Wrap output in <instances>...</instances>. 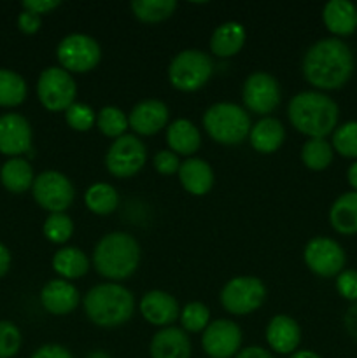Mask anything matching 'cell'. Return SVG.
Segmentation results:
<instances>
[{
  "label": "cell",
  "mask_w": 357,
  "mask_h": 358,
  "mask_svg": "<svg viewBox=\"0 0 357 358\" xmlns=\"http://www.w3.org/2000/svg\"><path fill=\"white\" fill-rule=\"evenodd\" d=\"M147 163L146 143L136 135H122L112 140L105 152V168L115 178L135 177Z\"/></svg>",
  "instance_id": "cell-11"
},
{
  "label": "cell",
  "mask_w": 357,
  "mask_h": 358,
  "mask_svg": "<svg viewBox=\"0 0 357 358\" xmlns=\"http://www.w3.org/2000/svg\"><path fill=\"white\" fill-rule=\"evenodd\" d=\"M35 203L49 213H66L76 198V189L62 171L48 170L35 177L31 185Z\"/></svg>",
  "instance_id": "cell-10"
},
{
  "label": "cell",
  "mask_w": 357,
  "mask_h": 358,
  "mask_svg": "<svg viewBox=\"0 0 357 358\" xmlns=\"http://www.w3.org/2000/svg\"><path fill=\"white\" fill-rule=\"evenodd\" d=\"M286 140V128L275 117H262L255 122L248 133L252 149L259 154H273L282 147Z\"/></svg>",
  "instance_id": "cell-24"
},
{
  "label": "cell",
  "mask_w": 357,
  "mask_h": 358,
  "mask_svg": "<svg viewBox=\"0 0 357 358\" xmlns=\"http://www.w3.org/2000/svg\"><path fill=\"white\" fill-rule=\"evenodd\" d=\"M167 143L177 156L191 157L202 145V135L189 119H175L167 126Z\"/></svg>",
  "instance_id": "cell-25"
},
{
  "label": "cell",
  "mask_w": 357,
  "mask_h": 358,
  "mask_svg": "<svg viewBox=\"0 0 357 358\" xmlns=\"http://www.w3.org/2000/svg\"><path fill=\"white\" fill-rule=\"evenodd\" d=\"M322 21L336 38L349 37L357 30V6L349 0H329L322 9Z\"/></svg>",
  "instance_id": "cell-22"
},
{
  "label": "cell",
  "mask_w": 357,
  "mask_h": 358,
  "mask_svg": "<svg viewBox=\"0 0 357 358\" xmlns=\"http://www.w3.org/2000/svg\"><path fill=\"white\" fill-rule=\"evenodd\" d=\"M266 343L279 355H293L301 343V327L289 315H275L266 325Z\"/></svg>",
  "instance_id": "cell-19"
},
{
  "label": "cell",
  "mask_w": 357,
  "mask_h": 358,
  "mask_svg": "<svg viewBox=\"0 0 357 358\" xmlns=\"http://www.w3.org/2000/svg\"><path fill=\"white\" fill-rule=\"evenodd\" d=\"M21 332L13 322L0 320V358H13L21 348Z\"/></svg>",
  "instance_id": "cell-38"
},
{
  "label": "cell",
  "mask_w": 357,
  "mask_h": 358,
  "mask_svg": "<svg viewBox=\"0 0 357 358\" xmlns=\"http://www.w3.org/2000/svg\"><path fill=\"white\" fill-rule=\"evenodd\" d=\"M329 224L343 236L357 234V192H343L335 199L329 208Z\"/></svg>",
  "instance_id": "cell-26"
},
{
  "label": "cell",
  "mask_w": 357,
  "mask_h": 358,
  "mask_svg": "<svg viewBox=\"0 0 357 358\" xmlns=\"http://www.w3.org/2000/svg\"><path fill=\"white\" fill-rule=\"evenodd\" d=\"M287 117L296 131L308 138H326L338 128V103L322 91H301L290 98Z\"/></svg>",
  "instance_id": "cell-2"
},
{
  "label": "cell",
  "mask_w": 357,
  "mask_h": 358,
  "mask_svg": "<svg viewBox=\"0 0 357 358\" xmlns=\"http://www.w3.org/2000/svg\"><path fill=\"white\" fill-rule=\"evenodd\" d=\"M178 182L192 196H205L214 187V175L212 166L205 159L200 157H188L178 168Z\"/></svg>",
  "instance_id": "cell-21"
},
{
  "label": "cell",
  "mask_w": 357,
  "mask_h": 358,
  "mask_svg": "<svg viewBox=\"0 0 357 358\" xmlns=\"http://www.w3.org/2000/svg\"><path fill=\"white\" fill-rule=\"evenodd\" d=\"M289 358H322V357L318 355V353L312 352V350H298V352H294Z\"/></svg>",
  "instance_id": "cell-48"
},
{
  "label": "cell",
  "mask_w": 357,
  "mask_h": 358,
  "mask_svg": "<svg viewBox=\"0 0 357 358\" xmlns=\"http://www.w3.org/2000/svg\"><path fill=\"white\" fill-rule=\"evenodd\" d=\"M352 49L336 37H326L307 49L301 63L303 77L315 91L342 90L354 73Z\"/></svg>",
  "instance_id": "cell-1"
},
{
  "label": "cell",
  "mask_w": 357,
  "mask_h": 358,
  "mask_svg": "<svg viewBox=\"0 0 357 358\" xmlns=\"http://www.w3.org/2000/svg\"><path fill=\"white\" fill-rule=\"evenodd\" d=\"M27 80L18 72L0 69V107H18L27 100Z\"/></svg>",
  "instance_id": "cell-31"
},
{
  "label": "cell",
  "mask_w": 357,
  "mask_h": 358,
  "mask_svg": "<svg viewBox=\"0 0 357 358\" xmlns=\"http://www.w3.org/2000/svg\"><path fill=\"white\" fill-rule=\"evenodd\" d=\"M241 334L240 325L227 318L210 322L202 332V348L210 358H233L240 353Z\"/></svg>",
  "instance_id": "cell-14"
},
{
  "label": "cell",
  "mask_w": 357,
  "mask_h": 358,
  "mask_svg": "<svg viewBox=\"0 0 357 358\" xmlns=\"http://www.w3.org/2000/svg\"><path fill=\"white\" fill-rule=\"evenodd\" d=\"M86 358H111V355H107L105 352H100V350H98V352H91Z\"/></svg>",
  "instance_id": "cell-49"
},
{
  "label": "cell",
  "mask_w": 357,
  "mask_h": 358,
  "mask_svg": "<svg viewBox=\"0 0 357 358\" xmlns=\"http://www.w3.org/2000/svg\"><path fill=\"white\" fill-rule=\"evenodd\" d=\"M88 320L97 327L114 329L125 325L135 311V297L125 285L115 282L91 287L83 299Z\"/></svg>",
  "instance_id": "cell-3"
},
{
  "label": "cell",
  "mask_w": 357,
  "mask_h": 358,
  "mask_svg": "<svg viewBox=\"0 0 357 358\" xmlns=\"http://www.w3.org/2000/svg\"><path fill=\"white\" fill-rule=\"evenodd\" d=\"M336 290L343 299L357 303V271L356 269H343L336 276Z\"/></svg>",
  "instance_id": "cell-40"
},
{
  "label": "cell",
  "mask_w": 357,
  "mask_h": 358,
  "mask_svg": "<svg viewBox=\"0 0 357 358\" xmlns=\"http://www.w3.org/2000/svg\"><path fill=\"white\" fill-rule=\"evenodd\" d=\"M304 264L321 278H332L345 269L346 255L342 245L328 236H315L304 245Z\"/></svg>",
  "instance_id": "cell-12"
},
{
  "label": "cell",
  "mask_w": 357,
  "mask_h": 358,
  "mask_svg": "<svg viewBox=\"0 0 357 358\" xmlns=\"http://www.w3.org/2000/svg\"><path fill=\"white\" fill-rule=\"evenodd\" d=\"M34 180V168L23 157H10L0 168V182L7 191L14 194H21L31 189Z\"/></svg>",
  "instance_id": "cell-28"
},
{
  "label": "cell",
  "mask_w": 357,
  "mask_h": 358,
  "mask_svg": "<svg viewBox=\"0 0 357 358\" xmlns=\"http://www.w3.org/2000/svg\"><path fill=\"white\" fill-rule=\"evenodd\" d=\"M219 301L227 313L245 317L262 306L266 301V287L258 276H234L223 287Z\"/></svg>",
  "instance_id": "cell-7"
},
{
  "label": "cell",
  "mask_w": 357,
  "mask_h": 358,
  "mask_svg": "<svg viewBox=\"0 0 357 358\" xmlns=\"http://www.w3.org/2000/svg\"><path fill=\"white\" fill-rule=\"evenodd\" d=\"M346 180H349L354 192H357V161H354L349 166V170H346Z\"/></svg>",
  "instance_id": "cell-47"
},
{
  "label": "cell",
  "mask_w": 357,
  "mask_h": 358,
  "mask_svg": "<svg viewBox=\"0 0 357 358\" xmlns=\"http://www.w3.org/2000/svg\"><path fill=\"white\" fill-rule=\"evenodd\" d=\"M52 269L62 280H77L90 271V259L80 248L63 247L52 255Z\"/></svg>",
  "instance_id": "cell-27"
},
{
  "label": "cell",
  "mask_w": 357,
  "mask_h": 358,
  "mask_svg": "<svg viewBox=\"0 0 357 358\" xmlns=\"http://www.w3.org/2000/svg\"><path fill=\"white\" fill-rule=\"evenodd\" d=\"M247 41L245 27L238 21H226L214 30L210 37V51L217 58H233L241 51Z\"/></svg>",
  "instance_id": "cell-23"
},
{
  "label": "cell",
  "mask_w": 357,
  "mask_h": 358,
  "mask_svg": "<svg viewBox=\"0 0 357 358\" xmlns=\"http://www.w3.org/2000/svg\"><path fill=\"white\" fill-rule=\"evenodd\" d=\"M65 121L74 131L84 133L93 128L94 122H97V114L90 105L76 101L65 110Z\"/></svg>",
  "instance_id": "cell-37"
},
{
  "label": "cell",
  "mask_w": 357,
  "mask_h": 358,
  "mask_svg": "<svg viewBox=\"0 0 357 358\" xmlns=\"http://www.w3.org/2000/svg\"><path fill=\"white\" fill-rule=\"evenodd\" d=\"M153 166L154 170L160 175L164 177H170V175L178 173V168H181V159L175 152H172L170 149L158 150L153 157Z\"/></svg>",
  "instance_id": "cell-39"
},
{
  "label": "cell",
  "mask_w": 357,
  "mask_h": 358,
  "mask_svg": "<svg viewBox=\"0 0 357 358\" xmlns=\"http://www.w3.org/2000/svg\"><path fill=\"white\" fill-rule=\"evenodd\" d=\"M42 27V17L37 14L30 13V10H21L20 16H18V28H20L23 34L34 35L41 30Z\"/></svg>",
  "instance_id": "cell-41"
},
{
  "label": "cell",
  "mask_w": 357,
  "mask_h": 358,
  "mask_svg": "<svg viewBox=\"0 0 357 358\" xmlns=\"http://www.w3.org/2000/svg\"><path fill=\"white\" fill-rule=\"evenodd\" d=\"M202 122L206 135L220 145H238L248 138L252 128L248 112L231 101L210 105L203 114Z\"/></svg>",
  "instance_id": "cell-5"
},
{
  "label": "cell",
  "mask_w": 357,
  "mask_h": 358,
  "mask_svg": "<svg viewBox=\"0 0 357 358\" xmlns=\"http://www.w3.org/2000/svg\"><path fill=\"white\" fill-rule=\"evenodd\" d=\"M94 126H97L102 135L115 140L119 136L126 135V129L130 128L128 115L119 107L107 105V107H102L97 112V122H94Z\"/></svg>",
  "instance_id": "cell-33"
},
{
  "label": "cell",
  "mask_w": 357,
  "mask_h": 358,
  "mask_svg": "<svg viewBox=\"0 0 357 358\" xmlns=\"http://www.w3.org/2000/svg\"><path fill=\"white\" fill-rule=\"evenodd\" d=\"M139 310L147 324L161 329L172 327V324L181 317L178 301L172 294L158 289L144 294L139 303Z\"/></svg>",
  "instance_id": "cell-17"
},
{
  "label": "cell",
  "mask_w": 357,
  "mask_h": 358,
  "mask_svg": "<svg viewBox=\"0 0 357 358\" xmlns=\"http://www.w3.org/2000/svg\"><path fill=\"white\" fill-rule=\"evenodd\" d=\"M59 6H62L59 0H24V2L21 3L23 10H30V13L37 14V16L41 17L44 16V14L55 10L56 7Z\"/></svg>",
  "instance_id": "cell-42"
},
{
  "label": "cell",
  "mask_w": 357,
  "mask_h": 358,
  "mask_svg": "<svg viewBox=\"0 0 357 358\" xmlns=\"http://www.w3.org/2000/svg\"><path fill=\"white\" fill-rule=\"evenodd\" d=\"M214 63L206 52L200 49H184L172 58L168 65V80L182 93H195L210 80Z\"/></svg>",
  "instance_id": "cell-6"
},
{
  "label": "cell",
  "mask_w": 357,
  "mask_h": 358,
  "mask_svg": "<svg viewBox=\"0 0 357 358\" xmlns=\"http://www.w3.org/2000/svg\"><path fill=\"white\" fill-rule=\"evenodd\" d=\"M10 268V252L4 243H0V278L7 275Z\"/></svg>",
  "instance_id": "cell-46"
},
{
  "label": "cell",
  "mask_w": 357,
  "mask_h": 358,
  "mask_svg": "<svg viewBox=\"0 0 357 358\" xmlns=\"http://www.w3.org/2000/svg\"><path fill=\"white\" fill-rule=\"evenodd\" d=\"M181 329L188 334H198L203 332L210 324V310L200 301L188 303L184 308H181Z\"/></svg>",
  "instance_id": "cell-34"
},
{
  "label": "cell",
  "mask_w": 357,
  "mask_h": 358,
  "mask_svg": "<svg viewBox=\"0 0 357 358\" xmlns=\"http://www.w3.org/2000/svg\"><path fill=\"white\" fill-rule=\"evenodd\" d=\"M31 150V126L23 115H0V154L10 157H21Z\"/></svg>",
  "instance_id": "cell-16"
},
{
  "label": "cell",
  "mask_w": 357,
  "mask_h": 358,
  "mask_svg": "<svg viewBox=\"0 0 357 358\" xmlns=\"http://www.w3.org/2000/svg\"><path fill=\"white\" fill-rule=\"evenodd\" d=\"M241 101L247 112L268 117L280 103L279 80L268 72L251 73L241 87Z\"/></svg>",
  "instance_id": "cell-13"
},
{
  "label": "cell",
  "mask_w": 357,
  "mask_h": 358,
  "mask_svg": "<svg viewBox=\"0 0 357 358\" xmlns=\"http://www.w3.org/2000/svg\"><path fill=\"white\" fill-rule=\"evenodd\" d=\"M331 145L340 156L357 159V121L343 122L342 126H338L332 131Z\"/></svg>",
  "instance_id": "cell-36"
},
{
  "label": "cell",
  "mask_w": 357,
  "mask_h": 358,
  "mask_svg": "<svg viewBox=\"0 0 357 358\" xmlns=\"http://www.w3.org/2000/svg\"><path fill=\"white\" fill-rule=\"evenodd\" d=\"M30 358H74V355L65 346L51 343V345H44L38 350H35L34 355Z\"/></svg>",
  "instance_id": "cell-43"
},
{
  "label": "cell",
  "mask_w": 357,
  "mask_h": 358,
  "mask_svg": "<svg viewBox=\"0 0 357 358\" xmlns=\"http://www.w3.org/2000/svg\"><path fill=\"white\" fill-rule=\"evenodd\" d=\"M56 58L69 73H88L100 63L102 48L91 35L70 34L59 41Z\"/></svg>",
  "instance_id": "cell-9"
},
{
  "label": "cell",
  "mask_w": 357,
  "mask_h": 358,
  "mask_svg": "<svg viewBox=\"0 0 357 358\" xmlns=\"http://www.w3.org/2000/svg\"><path fill=\"white\" fill-rule=\"evenodd\" d=\"M150 358H191L192 346L188 332L181 327L160 329L149 345Z\"/></svg>",
  "instance_id": "cell-20"
},
{
  "label": "cell",
  "mask_w": 357,
  "mask_h": 358,
  "mask_svg": "<svg viewBox=\"0 0 357 358\" xmlns=\"http://www.w3.org/2000/svg\"><path fill=\"white\" fill-rule=\"evenodd\" d=\"M140 245L130 233L114 231L98 240L93 250V266L97 273L112 282L130 278L139 269Z\"/></svg>",
  "instance_id": "cell-4"
},
{
  "label": "cell",
  "mask_w": 357,
  "mask_h": 358,
  "mask_svg": "<svg viewBox=\"0 0 357 358\" xmlns=\"http://www.w3.org/2000/svg\"><path fill=\"white\" fill-rule=\"evenodd\" d=\"M46 240L55 245H63L72 238L74 222L66 213H49L42 227Z\"/></svg>",
  "instance_id": "cell-35"
},
{
  "label": "cell",
  "mask_w": 357,
  "mask_h": 358,
  "mask_svg": "<svg viewBox=\"0 0 357 358\" xmlns=\"http://www.w3.org/2000/svg\"><path fill=\"white\" fill-rule=\"evenodd\" d=\"M130 7L136 20L153 24L168 20L177 9V2L175 0H135Z\"/></svg>",
  "instance_id": "cell-32"
},
{
  "label": "cell",
  "mask_w": 357,
  "mask_h": 358,
  "mask_svg": "<svg viewBox=\"0 0 357 358\" xmlns=\"http://www.w3.org/2000/svg\"><path fill=\"white\" fill-rule=\"evenodd\" d=\"M335 157V149L326 138H308L301 147V161L312 171L328 170Z\"/></svg>",
  "instance_id": "cell-30"
},
{
  "label": "cell",
  "mask_w": 357,
  "mask_h": 358,
  "mask_svg": "<svg viewBox=\"0 0 357 358\" xmlns=\"http://www.w3.org/2000/svg\"><path fill=\"white\" fill-rule=\"evenodd\" d=\"M84 205L94 215H111L119 206V194L111 184L97 182L84 192Z\"/></svg>",
  "instance_id": "cell-29"
},
{
  "label": "cell",
  "mask_w": 357,
  "mask_h": 358,
  "mask_svg": "<svg viewBox=\"0 0 357 358\" xmlns=\"http://www.w3.org/2000/svg\"><path fill=\"white\" fill-rule=\"evenodd\" d=\"M80 303V294L74 283L66 282V280L56 278L49 280L41 290V304L48 313L56 315V317H63L72 311Z\"/></svg>",
  "instance_id": "cell-18"
},
{
  "label": "cell",
  "mask_w": 357,
  "mask_h": 358,
  "mask_svg": "<svg viewBox=\"0 0 357 358\" xmlns=\"http://www.w3.org/2000/svg\"><path fill=\"white\" fill-rule=\"evenodd\" d=\"M343 324H345V329L350 338H354L357 341V303H354L346 310L345 317H343Z\"/></svg>",
  "instance_id": "cell-44"
},
{
  "label": "cell",
  "mask_w": 357,
  "mask_h": 358,
  "mask_svg": "<svg viewBox=\"0 0 357 358\" xmlns=\"http://www.w3.org/2000/svg\"><path fill=\"white\" fill-rule=\"evenodd\" d=\"M37 96L49 112H65L77 98V84L72 73L62 66H48L37 79Z\"/></svg>",
  "instance_id": "cell-8"
},
{
  "label": "cell",
  "mask_w": 357,
  "mask_h": 358,
  "mask_svg": "<svg viewBox=\"0 0 357 358\" xmlns=\"http://www.w3.org/2000/svg\"><path fill=\"white\" fill-rule=\"evenodd\" d=\"M234 358H275L268 350H265L262 346H247V348L240 350Z\"/></svg>",
  "instance_id": "cell-45"
},
{
  "label": "cell",
  "mask_w": 357,
  "mask_h": 358,
  "mask_svg": "<svg viewBox=\"0 0 357 358\" xmlns=\"http://www.w3.org/2000/svg\"><path fill=\"white\" fill-rule=\"evenodd\" d=\"M170 110L167 103L156 98L139 101L128 114V124L136 136H150L168 126Z\"/></svg>",
  "instance_id": "cell-15"
}]
</instances>
